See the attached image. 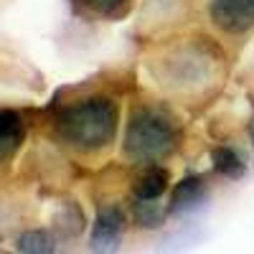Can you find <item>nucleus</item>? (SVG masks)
Segmentation results:
<instances>
[{
  "instance_id": "0eeeda50",
  "label": "nucleus",
  "mask_w": 254,
  "mask_h": 254,
  "mask_svg": "<svg viewBox=\"0 0 254 254\" xmlns=\"http://www.w3.org/2000/svg\"><path fill=\"white\" fill-rule=\"evenodd\" d=\"M168 183V173L160 168H150L140 181H137V198H158Z\"/></svg>"
},
{
  "instance_id": "9d476101",
  "label": "nucleus",
  "mask_w": 254,
  "mask_h": 254,
  "mask_svg": "<svg viewBox=\"0 0 254 254\" xmlns=\"http://www.w3.org/2000/svg\"><path fill=\"white\" fill-rule=\"evenodd\" d=\"M135 216L142 226H158L160 224V208L155 203V198H137L135 203Z\"/></svg>"
},
{
  "instance_id": "f03ea898",
  "label": "nucleus",
  "mask_w": 254,
  "mask_h": 254,
  "mask_svg": "<svg viewBox=\"0 0 254 254\" xmlns=\"http://www.w3.org/2000/svg\"><path fill=\"white\" fill-rule=\"evenodd\" d=\"M176 140L173 125L165 117L155 112H137L127 127L125 135V150L132 158L140 160H153L163 153H168V147Z\"/></svg>"
},
{
  "instance_id": "9b49d317",
  "label": "nucleus",
  "mask_w": 254,
  "mask_h": 254,
  "mask_svg": "<svg viewBox=\"0 0 254 254\" xmlns=\"http://www.w3.org/2000/svg\"><path fill=\"white\" fill-rule=\"evenodd\" d=\"M81 3L87 5L89 10H94V13L112 15V13H117V10L125 5V0H81Z\"/></svg>"
},
{
  "instance_id": "423d86ee",
  "label": "nucleus",
  "mask_w": 254,
  "mask_h": 254,
  "mask_svg": "<svg viewBox=\"0 0 254 254\" xmlns=\"http://www.w3.org/2000/svg\"><path fill=\"white\" fill-rule=\"evenodd\" d=\"M203 201V183L198 178H186L176 186L171 196V214H186L193 211Z\"/></svg>"
},
{
  "instance_id": "f8f14e48",
  "label": "nucleus",
  "mask_w": 254,
  "mask_h": 254,
  "mask_svg": "<svg viewBox=\"0 0 254 254\" xmlns=\"http://www.w3.org/2000/svg\"><path fill=\"white\" fill-rule=\"evenodd\" d=\"M252 137H254V125H252Z\"/></svg>"
},
{
  "instance_id": "7ed1b4c3",
  "label": "nucleus",
  "mask_w": 254,
  "mask_h": 254,
  "mask_svg": "<svg viewBox=\"0 0 254 254\" xmlns=\"http://www.w3.org/2000/svg\"><path fill=\"white\" fill-rule=\"evenodd\" d=\"M211 13L226 31H247L254 26V0H214Z\"/></svg>"
},
{
  "instance_id": "20e7f679",
  "label": "nucleus",
  "mask_w": 254,
  "mask_h": 254,
  "mask_svg": "<svg viewBox=\"0 0 254 254\" xmlns=\"http://www.w3.org/2000/svg\"><path fill=\"white\" fill-rule=\"evenodd\" d=\"M26 137L23 117L13 110H0V163H5Z\"/></svg>"
},
{
  "instance_id": "f257e3e1",
  "label": "nucleus",
  "mask_w": 254,
  "mask_h": 254,
  "mask_svg": "<svg viewBox=\"0 0 254 254\" xmlns=\"http://www.w3.org/2000/svg\"><path fill=\"white\" fill-rule=\"evenodd\" d=\"M117 125V107L110 99H89L74 104L59 117V132L79 150H97L110 142Z\"/></svg>"
},
{
  "instance_id": "6e6552de",
  "label": "nucleus",
  "mask_w": 254,
  "mask_h": 254,
  "mask_svg": "<svg viewBox=\"0 0 254 254\" xmlns=\"http://www.w3.org/2000/svg\"><path fill=\"white\" fill-rule=\"evenodd\" d=\"M214 165H216L219 173H224V176H229V178H239V176L244 173V165H242V160L237 158V153H234V150H226V147L214 153Z\"/></svg>"
},
{
  "instance_id": "39448f33",
  "label": "nucleus",
  "mask_w": 254,
  "mask_h": 254,
  "mask_svg": "<svg viewBox=\"0 0 254 254\" xmlns=\"http://www.w3.org/2000/svg\"><path fill=\"white\" fill-rule=\"evenodd\" d=\"M120 231H122V216L117 208H107L102 211L94 231H92V247L94 249H112L120 239Z\"/></svg>"
},
{
  "instance_id": "1a4fd4ad",
  "label": "nucleus",
  "mask_w": 254,
  "mask_h": 254,
  "mask_svg": "<svg viewBox=\"0 0 254 254\" xmlns=\"http://www.w3.org/2000/svg\"><path fill=\"white\" fill-rule=\"evenodd\" d=\"M18 249L20 252H51L54 242L46 231H26V234L18 239Z\"/></svg>"
}]
</instances>
